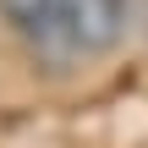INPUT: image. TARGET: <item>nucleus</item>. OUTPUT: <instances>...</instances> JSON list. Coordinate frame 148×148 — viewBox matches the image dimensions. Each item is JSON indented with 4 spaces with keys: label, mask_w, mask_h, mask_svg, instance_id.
<instances>
[{
    "label": "nucleus",
    "mask_w": 148,
    "mask_h": 148,
    "mask_svg": "<svg viewBox=\"0 0 148 148\" xmlns=\"http://www.w3.org/2000/svg\"><path fill=\"white\" fill-rule=\"evenodd\" d=\"M0 22L33 49V60H44L49 71H66L77 55L66 44V22H60V0H0Z\"/></svg>",
    "instance_id": "obj_1"
},
{
    "label": "nucleus",
    "mask_w": 148,
    "mask_h": 148,
    "mask_svg": "<svg viewBox=\"0 0 148 148\" xmlns=\"http://www.w3.org/2000/svg\"><path fill=\"white\" fill-rule=\"evenodd\" d=\"M126 0H60V22H66V44L77 60L110 55L126 33Z\"/></svg>",
    "instance_id": "obj_2"
}]
</instances>
